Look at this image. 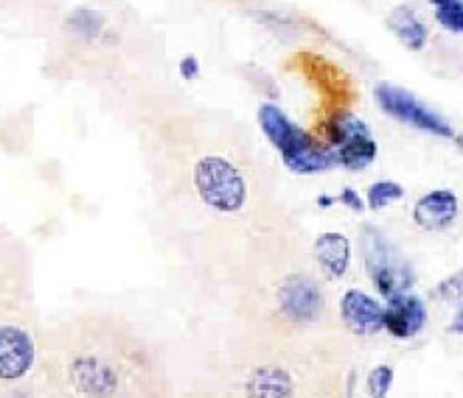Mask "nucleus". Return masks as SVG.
<instances>
[{
	"mask_svg": "<svg viewBox=\"0 0 463 398\" xmlns=\"http://www.w3.org/2000/svg\"><path fill=\"white\" fill-rule=\"evenodd\" d=\"M38 366L52 393L89 398H134L160 393L150 347L127 325L76 317L38 341Z\"/></svg>",
	"mask_w": 463,
	"mask_h": 398,
	"instance_id": "obj_1",
	"label": "nucleus"
},
{
	"mask_svg": "<svg viewBox=\"0 0 463 398\" xmlns=\"http://www.w3.org/2000/svg\"><path fill=\"white\" fill-rule=\"evenodd\" d=\"M268 140L282 153L286 166L296 173H317L334 168L337 160L332 148L316 142L310 134L296 125L274 104H264L258 112Z\"/></svg>",
	"mask_w": 463,
	"mask_h": 398,
	"instance_id": "obj_2",
	"label": "nucleus"
},
{
	"mask_svg": "<svg viewBox=\"0 0 463 398\" xmlns=\"http://www.w3.org/2000/svg\"><path fill=\"white\" fill-rule=\"evenodd\" d=\"M194 188L208 208L222 213L242 209L248 198L242 173L222 155H206L196 163Z\"/></svg>",
	"mask_w": 463,
	"mask_h": 398,
	"instance_id": "obj_3",
	"label": "nucleus"
},
{
	"mask_svg": "<svg viewBox=\"0 0 463 398\" xmlns=\"http://www.w3.org/2000/svg\"><path fill=\"white\" fill-rule=\"evenodd\" d=\"M330 140L335 160L347 170H364L378 155V143L372 138L368 124L350 112H337L330 118Z\"/></svg>",
	"mask_w": 463,
	"mask_h": 398,
	"instance_id": "obj_4",
	"label": "nucleus"
},
{
	"mask_svg": "<svg viewBox=\"0 0 463 398\" xmlns=\"http://www.w3.org/2000/svg\"><path fill=\"white\" fill-rule=\"evenodd\" d=\"M364 254L365 267L370 271L372 281L385 299L403 293L413 283L410 267L403 264L402 257L390 247V244L378 229H365Z\"/></svg>",
	"mask_w": 463,
	"mask_h": 398,
	"instance_id": "obj_5",
	"label": "nucleus"
},
{
	"mask_svg": "<svg viewBox=\"0 0 463 398\" xmlns=\"http://www.w3.org/2000/svg\"><path fill=\"white\" fill-rule=\"evenodd\" d=\"M375 98H378L382 110L385 114L393 116L405 124L413 125V128L430 132L433 135H441V138H453L451 125L438 116L426 108L421 102H418L410 92L402 88H395L390 84H382L375 88Z\"/></svg>",
	"mask_w": 463,
	"mask_h": 398,
	"instance_id": "obj_6",
	"label": "nucleus"
},
{
	"mask_svg": "<svg viewBox=\"0 0 463 398\" xmlns=\"http://www.w3.org/2000/svg\"><path fill=\"white\" fill-rule=\"evenodd\" d=\"M38 365V343L23 325H0V383H21Z\"/></svg>",
	"mask_w": 463,
	"mask_h": 398,
	"instance_id": "obj_7",
	"label": "nucleus"
},
{
	"mask_svg": "<svg viewBox=\"0 0 463 398\" xmlns=\"http://www.w3.org/2000/svg\"><path fill=\"white\" fill-rule=\"evenodd\" d=\"M279 310L294 323H312L324 309L320 285L307 275L288 277L279 287Z\"/></svg>",
	"mask_w": 463,
	"mask_h": 398,
	"instance_id": "obj_8",
	"label": "nucleus"
},
{
	"mask_svg": "<svg viewBox=\"0 0 463 398\" xmlns=\"http://www.w3.org/2000/svg\"><path fill=\"white\" fill-rule=\"evenodd\" d=\"M388 301V307L383 309V329H388V333L395 338L416 337L428 319V309L421 299L398 293Z\"/></svg>",
	"mask_w": 463,
	"mask_h": 398,
	"instance_id": "obj_9",
	"label": "nucleus"
},
{
	"mask_svg": "<svg viewBox=\"0 0 463 398\" xmlns=\"http://www.w3.org/2000/svg\"><path fill=\"white\" fill-rule=\"evenodd\" d=\"M340 309H342V317L345 325L350 327L355 335L370 337V335L380 333L383 329L382 305L360 289L345 291Z\"/></svg>",
	"mask_w": 463,
	"mask_h": 398,
	"instance_id": "obj_10",
	"label": "nucleus"
},
{
	"mask_svg": "<svg viewBox=\"0 0 463 398\" xmlns=\"http://www.w3.org/2000/svg\"><path fill=\"white\" fill-rule=\"evenodd\" d=\"M459 201L449 190H433L413 208V219L428 231H441L458 219Z\"/></svg>",
	"mask_w": 463,
	"mask_h": 398,
	"instance_id": "obj_11",
	"label": "nucleus"
},
{
	"mask_svg": "<svg viewBox=\"0 0 463 398\" xmlns=\"http://www.w3.org/2000/svg\"><path fill=\"white\" fill-rule=\"evenodd\" d=\"M246 393L252 396H292L296 394L294 376L284 366H254L246 378Z\"/></svg>",
	"mask_w": 463,
	"mask_h": 398,
	"instance_id": "obj_12",
	"label": "nucleus"
},
{
	"mask_svg": "<svg viewBox=\"0 0 463 398\" xmlns=\"http://www.w3.org/2000/svg\"><path fill=\"white\" fill-rule=\"evenodd\" d=\"M314 255L326 273L337 279L345 273L347 265H350V257H352L350 241H347V237L342 236V233H335V231L322 233L314 245Z\"/></svg>",
	"mask_w": 463,
	"mask_h": 398,
	"instance_id": "obj_13",
	"label": "nucleus"
},
{
	"mask_svg": "<svg viewBox=\"0 0 463 398\" xmlns=\"http://www.w3.org/2000/svg\"><path fill=\"white\" fill-rule=\"evenodd\" d=\"M390 24L393 28V32L398 34L400 41L408 48H411V51H421V48L426 46L428 28L416 14H413L411 8L408 6L395 8L390 18Z\"/></svg>",
	"mask_w": 463,
	"mask_h": 398,
	"instance_id": "obj_14",
	"label": "nucleus"
},
{
	"mask_svg": "<svg viewBox=\"0 0 463 398\" xmlns=\"http://www.w3.org/2000/svg\"><path fill=\"white\" fill-rule=\"evenodd\" d=\"M403 196V188L395 181H378L368 191V203L372 209H382Z\"/></svg>",
	"mask_w": 463,
	"mask_h": 398,
	"instance_id": "obj_15",
	"label": "nucleus"
},
{
	"mask_svg": "<svg viewBox=\"0 0 463 398\" xmlns=\"http://www.w3.org/2000/svg\"><path fill=\"white\" fill-rule=\"evenodd\" d=\"M436 18L443 28H448L449 32L461 34L463 31V5L461 0H449L436 6Z\"/></svg>",
	"mask_w": 463,
	"mask_h": 398,
	"instance_id": "obj_16",
	"label": "nucleus"
},
{
	"mask_svg": "<svg viewBox=\"0 0 463 398\" xmlns=\"http://www.w3.org/2000/svg\"><path fill=\"white\" fill-rule=\"evenodd\" d=\"M393 383V371L388 365H380L378 368H373L368 376V393L375 398H383L390 393Z\"/></svg>",
	"mask_w": 463,
	"mask_h": 398,
	"instance_id": "obj_17",
	"label": "nucleus"
},
{
	"mask_svg": "<svg viewBox=\"0 0 463 398\" xmlns=\"http://www.w3.org/2000/svg\"><path fill=\"white\" fill-rule=\"evenodd\" d=\"M340 199L344 201V206L352 208V209H355V211H362V209H364V203H362L360 196H358V193H355L352 188H345Z\"/></svg>",
	"mask_w": 463,
	"mask_h": 398,
	"instance_id": "obj_18",
	"label": "nucleus"
},
{
	"mask_svg": "<svg viewBox=\"0 0 463 398\" xmlns=\"http://www.w3.org/2000/svg\"><path fill=\"white\" fill-rule=\"evenodd\" d=\"M180 74L186 78V80H192V78H196L198 74V60L194 56H186L184 60L180 64Z\"/></svg>",
	"mask_w": 463,
	"mask_h": 398,
	"instance_id": "obj_19",
	"label": "nucleus"
},
{
	"mask_svg": "<svg viewBox=\"0 0 463 398\" xmlns=\"http://www.w3.org/2000/svg\"><path fill=\"white\" fill-rule=\"evenodd\" d=\"M430 3H431L433 6H439V5H443V3H449V0H430Z\"/></svg>",
	"mask_w": 463,
	"mask_h": 398,
	"instance_id": "obj_20",
	"label": "nucleus"
}]
</instances>
